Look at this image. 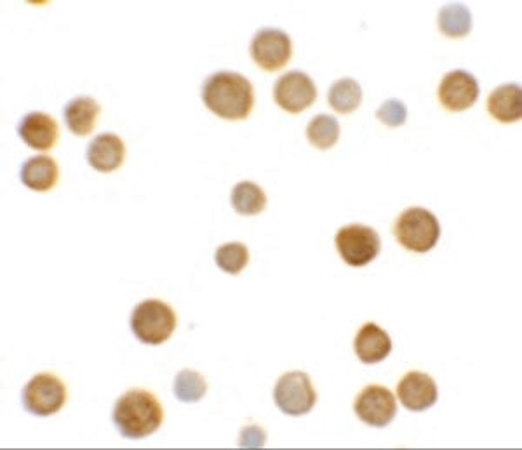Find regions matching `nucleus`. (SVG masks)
Masks as SVG:
<instances>
[{
	"label": "nucleus",
	"mask_w": 522,
	"mask_h": 450,
	"mask_svg": "<svg viewBox=\"0 0 522 450\" xmlns=\"http://www.w3.org/2000/svg\"><path fill=\"white\" fill-rule=\"evenodd\" d=\"M439 28L451 39L467 37L472 30V14L463 4H448L439 13Z\"/></svg>",
	"instance_id": "412c9836"
},
{
	"label": "nucleus",
	"mask_w": 522,
	"mask_h": 450,
	"mask_svg": "<svg viewBox=\"0 0 522 450\" xmlns=\"http://www.w3.org/2000/svg\"><path fill=\"white\" fill-rule=\"evenodd\" d=\"M202 101L220 119L244 120L255 108V89L241 73H213L202 86Z\"/></svg>",
	"instance_id": "f257e3e1"
},
{
	"label": "nucleus",
	"mask_w": 522,
	"mask_h": 450,
	"mask_svg": "<svg viewBox=\"0 0 522 450\" xmlns=\"http://www.w3.org/2000/svg\"><path fill=\"white\" fill-rule=\"evenodd\" d=\"M274 100L284 112L302 113L314 105L317 100V87L307 73L300 70L284 73L275 82Z\"/></svg>",
	"instance_id": "9d476101"
},
{
	"label": "nucleus",
	"mask_w": 522,
	"mask_h": 450,
	"mask_svg": "<svg viewBox=\"0 0 522 450\" xmlns=\"http://www.w3.org/2000/svg\"><path fill=\"white\" fill-rule=\"evenodd\" d=\"M215 261L223 272L239 275L249 263L248 247L239 242L221 245L216 249Z\"/></svg>",
	"instance_id": "b1692460"
},
{
	"label": "nucleus",
	"mask_w": 522,
	"mask_h": 450,
	"mask_svg": "<svg viewBox=\"0 0 522 450\" xmlns=\"http://www.w3.org/2000/svg\"><path fill=\"white\" fill-rule=\"evenodd\" d=\"M87 162L98 173H114L124 164L126 146L117 134L105 133L87 146Z\"/></svg>",
	"instance_id": "4468645a"
},
{
	"label": "nucleus",
	"mask_w": 522,
	"mask_h": 450,
	"mask_svg": "<svg viewBox=\"0 0 522 450\" xmlns=\"http://www.w3.org/2000/svg\"><path fill=\"white\" fill-rule=\"evenodd\" d=\"M206 391H208V384L199 372L185 369L174 379V397L185 404L199 402L206 395Z\"/></svg>",
	"instance_id": "5701e85b"
},
{
	"label": "nucleus",
	"mask_w": 522,
	"mask_h": 450,
	"mask_svg": "<svg viewBox=\"0 0 522 450\" xmlns=\"http://www.w3.org/2000/svg\"><path fill=\"white\" fill-rule=\"evenodd\" d=\"M488 112L502 124L522 119V93L519 84H505L489 94Z\"/></svg>",
	"instance_id": "f3484780"
},
{
	"label": "nucleus",
	"mask_w": 522,
	"mask_h": 450,
	"mask_svg": "<svg viewBox=\"0 0 522 450\" xmlns=\"http://www.w3.org/2000/svg\"><path fill=\"white\" fill-rule=\"evenodd\" d=\"M18 134L25 141V145L39 152H47L58 143L60 127L51 115L44 112H30L21 119Z\"/></svg>",
	"instance_id": "ddd939ff"
},
{
	"label": "nucleus",
	"mask_w": 522,
	"mask_h": 450,
	"mask_svg": "<svg viewBox=\"0 0 522 450\" xmlns=\"http://www.w3.org/2000/svg\"><path fill=\"white\" fill-rule=\"evenodd\" d=\"M394 235L404 249L425 254L441 239V225L429 209L409 207L395 221Z\"/></svg>",
	"instance_id": "7ed1b4c3"
},
{
	"label": "nucleus",
	"mask_w": 522,
	"mask_h": 450,
	"mask_svg": "<svg viewBox=\"0 0 522 450\" xmlns=\"http://www.w3.org/2000/svg\"><path fill=\"white\" fill-rule=\"evenodd\" d=\"M114 424L122 437L131 440L154 435L164 421V409L154 393L147 390H129L114 407Z\"/></svg>",
	"instance_id": "f03ea898"
},
{
	"label": "nucleus",
	"mask_w": 522,
	"mask_h": 450,
	"mask_svg": "<svg viewBox=\"0 0 522 450\" xmlns=\"http://www.w3.org/2000/svg\"><path fill=\"white\" fill-rule=\"evenodd\" d=\"M362 101V89L354 79L336 80L328 94V103L335 112L348 115L355 112Z\"/></svg>",
	"instance_id": "aec40b11"
},
{
	"label": "nucleus",
	"mask_w": 522,
	"mask_h": 450,
	"mask_svg": "<svg viewBox=\"0 0 522 450\" xmlns=\"http://www.w3.org/2000/svg\"><path fill=\"white\" fill-rule=\"evenodd\" d=\"M232 206L242 216H256L265 211L267 195L253 181H241L232 190Z\"/></svg>",
	"instance_id": "6ab92c4d"
},
{
	"label": "nucleus",
	"mask_w": 522,
	"mask_h": 450,
	"mask_svg": "<svg viewBox=\"0 0 522 450\" xmlns=\"http://www.w3.org/2000/svg\"><path fill=\"white\" fill-rule=\"evenodd\" d=\"M267 442V437H265V431L258 428V426H249V428H244L242 430L241 437V447H248V449H256V447H263Z\"/></svg>",
	"instance_id": "a878e982"
},
{
	"label": "nucleus",
	"mask_w": 522,
	"mask_h": 450,
	"mask_svg": "<svg viewBox=\"0 0 522 450\" xmlns=\"http://www.w3.org/2000/svg\"><path fill=\"white\" fill-rule=\"evenodd\" d=\"M274 400L284 414L303 416L314 409L317 393L307 372H288L275 384Z\"/></svg>",
	"instance_id": "0eeeda50"
},
{
	"label": "nucleus",
	"mask_w": 522,
	"mask_h": 450,
	"mask_svg": "<svg viewBox=\"0 0 522 450\" xmlns=\"http://www.w3.org/2000/svg\"><path fill=\"white\" fill-rule=\"evenodd\" d=\"M307 139L310 145L319 150L333 148L340 139V122L326 113L317 115L308 124Z\"/></svg>",
	"instance_id": "4be33fe9"
},
{
	"label": "nucleus",
	"mask_w": 522,
	"mask_h": 450,
	"mask_svg": "<svg viewBox=\"0 0 522 450\" xmlns=\"http://www.w3.org/2000/svg\"><path fill=\"white\" fill-rule=\"evenodd\" d=\"M354 412L362 423L373 428H385L397 414L394 393L380 384H369L355 398Z\"/></svg>",
	"instance_id": "1a4fd4ad"
},
{
	"label": "nucleus",
	"mask_w": 522,
	"mask_h": 450,
	"mask_svg": "<svg viewBox=\"0 0 522 450\" xmlns=\"http://www.w3.org/2000/svg\"><path fill=\"white\" fill-rule=\"evenodd\" d=\"M293 44L279 28H261L251 40V58L265 72H277L288 65Z\"/></svg>",
	"instance_id": "6e6552de"
},
{
	"label": "nucleus",
	"mask_w": 522,
	"mask_h": 450,
	"mask_svg": "<svg viewBox=\"0 0 522 450\" xmlns=\"http://www.w3.org/2000/svg\"><path fill=\"white\" fill-rule=\"evenodd\" d=\"M100 112L101 106L98 105V101L89 96H79V98L68 101V105L63 110V117H65L68 129L75 136H87V134L93 133Z\"/></svg>",
	"instance_id": "a211bd4d"
},
{
	"label": "nucleus",
	"mask_w": 522,
	"mask_h": 450,
	"mask_svg": "<svg viewBox=\"0 0 522 450\" xmlns=\"http://www.w3.org/2000/svg\"><path fill=\"white\" fill-rule=\"evenodd\" d=\"M23 407L32 416H53L61 411V407L67 402V386L58 376L41 372L35 374L23 388Z\"/></svg>",
	"instance_id": "39448f33"
},
{
	"label": "nucleus",
	"mask_w": 522,
	"mask_h": 450,
	"mask_svg": "<svg viewBox=\"0 0 522 450\" xmlns=\"http://www.w3.org/2000/svg\"><path fill=\"white\" fill-rule=\"evenodd\" d=\"M437 96L448 112H465L470 106L476 105L479 82L467 70H453L441 80Z\"/></svg>",
	"instance_id": "9b49d317"
},
{
	"label": "nucleus",
	"mask_w": 522,
	"mask_h": 450,
	"mask_svg": "<svg viewBox=\"0 0 522 450\" xmlns=\"http://www.w3.org/2000/svg\"><path fill=\"white\" fill-rule=\"evenodd\" d=\"M376 117H378V120L383 122L385 126L401 127L404 126L406 120H408V108L399 100L385 101V103L378 108Z\"/></svg>",
	"instance_id": "393cba45"
},
{
	"label": "nucleus",
	"mask_w": 522,
	"mask_h": 450,
	"mask_svg": "<svg viewBox=\"0 0 522 450\" xmlns=\"http://www.w3.org/2000/svg\"><path fill=\"white\" fill-rule=\"evenodd\" d=\"M336 251L340 258L352 268H364L382 249L380 235L366 225L343 226L336 233Z\"/></svg>",
	"instance_id": "423d86ee"
},
{
	"label": "nucleus",
	"mask_w": 522,
	"mask_h": 450,
	"mask_svg": "<svg viewBox=\"0 0 522 450\" xmlns=\"http://www.w3.org/2000/svg\"><path fill=\"white\" fill-rule=\"evenodd\" d=\"M355 355L362 364L375 365L383 362L392 351V339L389 332L383 331L380 325L368 322L362 325L354 341Z\"/></svg>",
	"instance_id": "2eb2a0df"
},
{
	"label": "nucleus",
	"mask_w": 522,
	"mask_h": 450,
	"mask_svg": "<svg viewBox=\"0 0 522 450\" xmlns=\"http://www.w3.org/2000/svg\"><path fill=\"white\" fill-rule=\"evenodd\" d=\"M21 183L34 192H49L60 179V167L47 155H37L21 166Z\"/></svg>",
	"instance_id": "dca6fc26"
},
{
	"label": "nucleus",
	"mask_w": 522,
	"mask_h": 450,
	"mask_svg": "<svg viewBox=\"0 0 522 450\" xmlns=\"http://www.w3.org/2000/svg\"><path fill=\"white\" fill-rule=\"evenodd\" d=\"M176 315L168 303L147 299L136 306L131 315V331L145 345H162L173 336Z\"/></svg>",
	"instance_id": "20e7f679"
},
{
	"label": "nucleus",
	"mask_w": 522,
	"mask_h": 450,
	"mask_svg": "<svg viewBox=\"0 0 522 450\" xmlns=\"http://www.w3.org/2000/svg\"><path fill=\"white\" fill-rule=\"evenodd\" d=\"M397 397L411 412H423L434 407L439 390L437 384L425 372L411 371L397 384Z\"/></svg>",
	"instance_id": "f8f14e48"
}]
</instances>
